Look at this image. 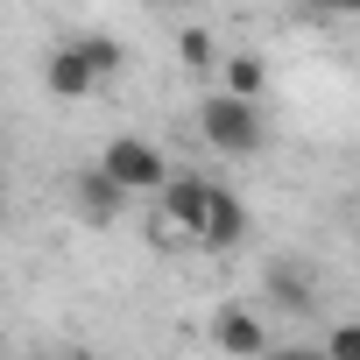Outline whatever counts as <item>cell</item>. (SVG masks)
<instances>
[{
    "label": "cell",
    "instance_id": "cell-7",
    "mask_svg": "<svg viewBox=\"0 0 360 360\" xmlns=\"http://www.w3.org/2000/svg\"><path fill=\"white\" fill-rule=\"evenodd\" d=\"M219 78H226V85H219L226 99H248V106H262V85H269V64H262L255 50H233V57L219 64Z\"/></svg>",
    "mask_w": 360,
    "mask_h": 360
},
{
    "label": "cell",
    "instance_id": "cell-1",
    "mask_svg": "<svg viewBox=\"0 0 360 360\" xmlns=\"http://www.w3.org/2000/svg\"><path fill=\"white\" fill-rule=\"evenodd\" d=\"M99 169L113 176V184L134 198V191H148V198H162L176 176H169V155L148 141V134H113L106 148H99Z\"/></svg>",
    "mask_w": 360,
    "mask_h": 360
},
{
    "label": "cell",
    "instance_id": "cell-9",
    "mask_svg": "<svg viewBox=\"0 0 360 360\" xmlns=\"http://www.w3.org/2000/svg\"><path fill=\"white\" fill-rule=\"evenodd\" d=\"M269 297H276L290 318H304V311H311V290H304V276H297V269H269Z\"/></svg>",
    "mask_w": 360,
    "mask_h": 360
},
{
    "label": "cell",
    "instance_id": "cell-12",
    "mask_svg": "<svg viewBox=\"0 0 360 360\" xmlns=\"http://www.w3.org/2000/svg\"><path fill=\"white\" fill-rule=\"evenodd\" d=\"M269 360H325V346H276Z\"/></svg>",
    "mask_w": 360,
    "mask_h": 360
},
{
    "label": "cell",
    "instance_id": "cell-3",
    "mask_svg": "<svg viewBox=\"0 0 360 360\" xmlns=\"http://www.w3.org/2000/svg\"><path fill=\"white\" fill-rule=\"evenodd\" d=\"M212 205H219V184H205V176H176V184L155 198V226L176 233V240H198V248H205Z\"/></svg>",
    "mask_w": 360,
    "mask_h": 360
},
{
    "label": "cell",
    "instance_id": "cell-11",
    "mask_svg": "<svg viewBox=\"0 0 360 360\" xmlns=\"http://www.w3.org/2000/svg\"><path fill=\"white\" fill-rule=\"evenodd\" d=\"M325 360H360V318H339L325 332Z\"/></svg>",
    "mask_w": 360,
    "mask_h": 360
},
{
    "label": "cell",
    "instance_id": "cell-4",
    "mask_svg": "<svg viewBox=\"0 0 360 360\" xmlns=\"http://www.w3.org/2000/svg\"><path fill=\"white\" fill-rule=\"evenodd\" d=\"M212 346H219L226 360H269V353H276L269 325H262L248 304H219V311H212Z\"/></svg>",
    "mask_w": 360,
    "mask_h": 360
},
{
    "label": "cell",
    "instance_id": "cell-5",
    "mask_svg": "<svg viewBox=\"0 0 360 360\" xmlns=\"http://www.w3.org/2000/svg\"><path fill=\"white\" fill-rule=\"evenodd\" d=\"M43 78H50V92H57V99H92V92H99V64H92V50H85V43H64V50L50 57V71H43Z\"/></svg>",
    "mask_w": 360,
    "mask_h": 360
},
{
    "label": "cell",
    "instance_id": "cell-6",
    "mask_svg": "<svg viewBox=\"0 0 360 360\" xmlns=\"http://www.w3.org/2000/svg\"><path fill=\"white\" fill-rule=\"evenodd\" d=\"M71 198H78V212H85V219H92V226H113V219H120V205H127V191H120V184H113V176H106V169H99V162H92V169H78V176H71Z\"/></svg>",
    "mask_w": 360,
    "mask_h": 360
},
{
    "label": "cell",
    "instance_id": "cell-10",
    "mask_svg": "<svg viewBox=\"0 0 360 360\" xmlns=\"http://www.w3.org/2000/svg\"><path fill=\"white\" fill-rule=\"evenodd\" d=\"M176 57H184V71H205V64H226V57H219V43H212L205 29H184V36H176Z\"/></svg>",
    "mask_w": 360,
    "mask_h": 360
},
{
    "label": "cell",
    "instance_id": "cell-2",
    "mask_svg": "<svg viewBox=\"0 0 360 360\" xmlns=\"http://www.w3.org/2000/svg\"><path fill=\"white\" fill-rule=\"evenodd\" d=\"M198 134H205V148H219V155H255V148L269 141V120H262V106L212 92V99L198 106Z\"/></svg>",
    "mask_w": 360,
    "mask_h": 360
},
{
    "label": "cell",
    "instance_id": "cell-8",
    "mask_svg": "<svg viewBox=\"0 0 360 360\" xmlns=\"http://www.w3.org/2000/svg\"><path fill=\"white\" fill-rule=\"evenodd\" d=\"M248 233V205L233 198V191H219V205H212V226H205V248H233Z\"/></svg>",
    "mask_w": 360,
    "mask_h": 360
}]
</instances>
